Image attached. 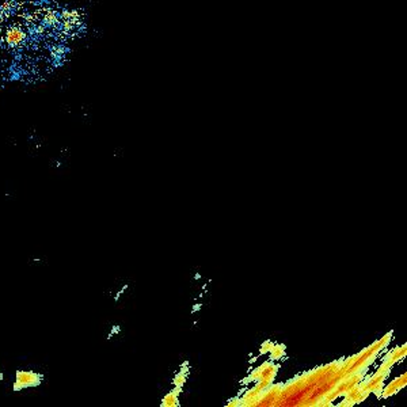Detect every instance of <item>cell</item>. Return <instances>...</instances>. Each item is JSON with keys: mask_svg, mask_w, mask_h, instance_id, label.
<instances>
[{"mask_svg": "<svg viewBox=\"0 0 407 407\" xmlns=\"http://www.w3.org/2000/svg\"><path fill=\"white\" fill-rule=\"evenodd\" d=\"M269 353H270L271 361L280 360V358H282V356L285 354V345H282V343H274Z\"/></svg>", "mask_w": 407, "mask_h": 407, "instance_id": "4", "label": "cell"}, {"mask_svg": "<svg viewBox=\"0 0 407 407\" xmlns=\"http://www.w3.org/2000/svg\"><path fill=\"white\" fill-rule=\"evenodd\" d=\"M396 392H399V388H398V383H396V379H394L392 381H391L390 384L387 385V387H383V390H381V394H380V398L385 399V398H390L391 395H395Z\"/></svg>", "mask_w": 407, "mask_h": 407, "instance_id": "3", "label": "cell"}, {"mask_svg": "<svg viewBox=\"0 0 407 407\" xmlns=\"http://www.w3.org/2000/svg\"><path fill=\"white\" fill-rule=\"evenodd\" d=\"M26 39V33L22 30L21 27H11L5 34V41L10 46H18Z\"/></svg>", "mask_w": 407, "mask_h": 407, "instance_id": "2", "label": "cell"}, {"mask_svg": "<svg viewBox=\"0 0 407 407\" xmlns=\"http://www.w3.org/2000/svg\"><path fill=\"white\" fill-rule=\"evenodd\" d=\"M391 339H392V331H391V333H387L384 336H381V338H380L379 341H380V345H381V347H383V349H385V347L388 346V345H390Z\"/></svg>", "mask_w": 407, "mask_h": 407, "instance_id": "9", "label": "cell"}, {"mask_svg": "<svg viewBox=\"0 0 407 407\" xmlns=\"http://www.w3.org/2000/svg\"><path fill=\"white\" fill-rule=\"evenodd\" d=\"M43 23L48 25V26H56L59 23V18L54 14L53 11H48L45 16H43Z\"/></svg>", "mask_w": 407, "mask_h": 407, "instance_id": "6", "label": "cell"}, {"mask_svg": "<svg viewBox=\"0 0 407 407\" xmlns=\"http://www.w3.org/2000/svg\"><path fill=\"white\" fill-rule=\"evenodd\" d=\"M43 374L33 370V369H16L15 377L12 381V391L14 392H21L23 390L29 388H37L42 384Z\"/></svg>", "mask_w": 407, "mask_h": 407, "instance_id": "1", "label": "cell"}, {"mask_svg": "<svg viewBox=\"0 0 407 407\" xmlns=\"http://www.w3.org/2000/svg\"><path fill=\"white\" fill-rule=\"evenodd\" d=\"M179 405L178 396L174 395L173 392H168L167 395L163 398L162 407H175Z\"/></svg>", "mask_w": 407, "mask_h": 407, "instance_id": "5", "label": "cell"}, {"mask_svg": "<svg viewBox=\"0 0 407 407\" xmlns=\"http://www.w3.org/2000/svg\"><path fill=\"white\" fill-rule=\"evenodd\" d=\"M273 345H274V342H271V341H265V342H263V343L260 345V349H259L260 354H267V353L271 350Z\"/></svg>", "mask_w": 407, "mask_h": 407, "instance_id": "7", "label": "cell"}, {"mask_svg": "<svg viewBox=\"0 0 407 407\" xmlns=\"http://www.w3.org/2000/svg\"><path fill=\"white\" fill-rule=\"evenodd\" d=\"M228 407H238L240 406V398L239 396H236V398H232L231 401L228 402Z\"/></svg>", "mask_w": 407, "mask_h": 407, "instance_id": "10", "label": "cell"}, {"mask_svg": "<svg viewBox=\"0 0 407 407\" xmlns=\"http://www.w3.org/2000/svg\"><path fill=\"white\" fill-rule=\"evenodd\" d=\"M3 379H4V374H3V372L0 370V381H1Z\"/></svg>", "mask_w": 407, "mask_h": 407, "instance_id": "11", "label": "cell"}, {"mask_svg": "<svg viewBox=\"0 0 407 407\" xmlns=\"http://www.w3.org/2000/svg\"><path fill=\"white\" fill-rule=\"evenodd\" d=\"M186 383V374L184 372L178 373L175 377H174V385H178V387H182Z\"/></svg>", "mask_w": 407, "mask_h": 407, "instance_id": "8", "label": "cell"}]
</instances>
